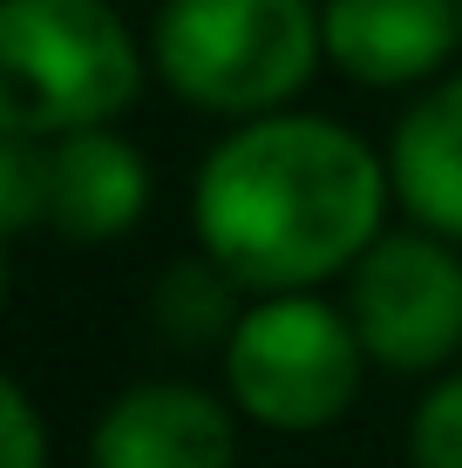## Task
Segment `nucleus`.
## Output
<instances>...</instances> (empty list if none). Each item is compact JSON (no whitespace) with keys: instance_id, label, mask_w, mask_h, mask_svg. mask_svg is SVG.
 I'll return each mask as SVG.
<instances>
[{"instance_id":"nucleus-1","label":"nucleus","mask_w":462,"mask_h":468,"mask_svg":"<svg viewBox=\"0 0 462 468\" xmlns=\"http://www.w3.org/2000/svg\"><path fill=\"white\" fill-rule=\"evenodd\" d=\"M394 176L327 116H245L190 184L198 251L245 292H299L347 271L381 238Z\"/></svg>"},{"instance_id":"nucleus-7","label":"nucleus","mask_w":462,"mask_h":468,"mask_svg":"<svg viewBox=\"0 0 462 468\" xmlns=\"http://www.w3.org/2000/svg\"><path fill=\"white\" fill-rule=\"evenodd\" d=\"M327 61L360 89L428 82L462 41V0H327Z\"/></svg>"},{"instance_id":"nucleus-9","label":"nucleus","mask_w":462,"mask_h":468,"mask_svg":"<svg viewBox=\"0 0 462 468\" xmlns=\"http://www.w3.org/2000/svg\"><path fill=\"white\" fill-rule=\"evenodd\" d=\"M388 176H394V197H402L408 218L462 245V75H442L394 122Z\"/></svg>"},{"instance_id":"nucleus-12","label":"nucleus","mask_w":462,"mask_h":468,"mask_svg":"<svg viewBox=\"0 0 462 468\" xmlns=\"http://www.w3.org/2000/svg\"><path fill=\"white\" fill-rule=\"evenodd\" d=\"M408 462L415 468H462V374L435 380L408 421Z\"/></svg>"},{"instance_id":"nucleus-5","label":"nucleus","mask_w":462,"mask_h":468,"mask_svg":"<svg viewBox=\"0 0 462 468\" xmlns=\"http://www.w3.org/2000/svg\"><path fill=\"white\" fill-rule=\"evenodd\" d=\"M347 313H354L368 360L394 374H435L462 346V258L442 231H381L347 265Z\"/></svg>"},{"instance_id":"nucleus-4","label":"nucleus","mask_w":462,"mask_h":468,"mask_svg":"<svg viewBox=\"0 0 462 468\" xmlns=\"http://www.w3.org/2000/svg\"><path fill=\"white\" fill-rule=\"evenodd\" d=\"M360 367H368V340L347 305L320 299L313 285L259 292V305L238 313L225 340V394L259 428L313 434L354 408Z\"/></svg>"},{"instance_id":"nucleus-3","label":"nucleus","mask_w":462,"mask_h":468,"mask_svg":"<svg viewBox=\"0 0 462 468\" xmlns=\"http://www.w3.org/2000/svg\"><path fill=\"white\" fill-rule=\"evenodd\" d=\"M143 89V55L109 0H0V129L69 136L116 122Z\"/></svg>"},{"instance_id":"nucleus-2","label":"nucleus","mask_w":462,"mask_h":468,"mask_svg":"<svg viewBox=\"0 0 462 468\" xmlns=\"http://www.w3.org/2000/svg\"><path fill=\"white\" fill-rule=\"evenodd\" d=\"M327 55L313 0H164L150 21V61L190 109L265 116L306 89Z\"/></svg>"},{"instance_id":"nucleus-6","label":"nucleus","mask_w":462,"mask_h":468,"mask_svg":"<svg viewBox=\"0 0 462 468\" xmlns=\"http://www.w3.org/2000/svg\"><path fill=\"white\" fill-rule=\"evenodd\" d=\"M89 468H238V421L190 380H136L95 414Z\"/></svg>"},{"instance_id":"nucleus-13","label":"nucleus","mask_w":462,"mask_h":468,"mask_svg":"<svg viewBox=\"0 0 462 468\" xmlns=\"http://www.w3.org/2000/svg\"><path fill=\"white\" fill-rule=\"evenodd\" d=\"M0 455H7V468H48V434L21 380L0 387Z\"/></svg>"},{"instance_id":"nucleus-10","label":"nucleus","mask_w":462,"mask_h":468,"mask_svg":"<svg viewBox=\"0 0 462 468\" xmlns=\"http://www.w3.org/2000/svg\"><path fill=\"white\" fill-rule=\"evenodd\" d=\"M231 271L218 265V258H204V265H177L164 285H156V319H164L170 340L198 346V340H231Z\"/></svg>"},{"instance_id":"nucleus-11","label":"nucleus","mask_w":462,"mask_h":468,"mask_svg":"<svg viewBox=\"0 0 462 468\" xmlns=\"http://www.w3.org/2000/svg\"><path fill=\"white\" fill-rule=\"evenodd\" d=\"M0 218H7V238L48 224V136L0 129Z\"/></svg>"},{"instance_id":"nucleus-8","label":"nucleus","mask_w":462,"mask_h":468,"mask_svg":"<svg viewBox=\"0 0 462 468\" xmlns=\"http://www.w3.org/2000/svg\"><path fill=\"white\" fill-rule=\"evenodd\" d=\"M150 211V164L109 122L48 136V231L69 245H109Z\"/></svg>"}]
</instances>
